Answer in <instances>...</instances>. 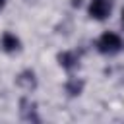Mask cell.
<instances>
[{
  "label": "cell",
  "mask_w": 124,
  "mask_h": 124,
  "mask_svg": "<svg viewBox=\"0 0 124 124\" xmlns=\"http://www.w3.org/2000/svg\"><path fill=\"white\" fill-rule=\"evenodd\" d=\"M97 48H99V52H103V54H116V52L122 48V39H120V35H116V33H112V31H107V33H103V35L99 37Z\"/></svg>",
  "instance_id": "1"
},
{
  "label": "cell",
  "mask_w": 124,
  "mask_h": 124,
  "mask_svg": "<svg viewBox=\"0 0 124 124\" xmlns=\"http://www.w3.org/2000/svg\"><path fill=\"white\" fill-rule=\"evenodd\" d=\"M112 12V0H91L89 2V16L93 19H107Z\"/></svg>",
  "instance_id": "2"
},
{
  "label": "cell",
  "mask_w": 124,
  "mask_h": 124,
  "mask_svg": "<svg viewBox=\"0 0 124 124\" xmlns=\"http://www.w3.org/2000/svg\"><path fill=\"white\" fill-rule=\"evenodd\" d=\"M19 46H21V41L14 35V33H4L2 35V48L6 50V52H16V50H19Z\"/></svg>",
  "instance_id": "3"
},
{
  "label": "cell",
  "mask_w": 124,
  "mask_h": 124,
  "mask_svg": "<svg viewBox=\"0 0 124 124\" xmlns=\"http://www.w3.org/2000/svg\"><path fill=\"white\" fill-rule=\"evenodd\" d=\"M58 58H60V64H62L64 68H72V66L76 64V56L70 54V52H64V54H60Z\"/></svg>",
  "instance_id": "4"
},
{
  "label": "cell",
  "mask_w": 124,
  "mask_h": 124,
  "mask_svg": "<svg viewBox=\"0 0 124 124\" xmlns=\"http://www.w3.org/2000/svg\"><path fill=\"white\" fill-rule=\"evenodd\" d=\"M4 4H6V0H0V8H4Z\"/></svg>",
  "instance_id": "5"
},
{
  "label": "cell",
  "mask_w": 124,
  "mask_h": 124,
  "mask_svg": "<svg viewBox=\"0 0 124 124\" xmlns=\"http://www.w3.org/2000/svg\"><path fill=\"white\" fill-rule=\"evenodd\" d=\"M122 25H124V10H122Z\"/></svg>",
  "instance_id": "6"
}]
</instances>
